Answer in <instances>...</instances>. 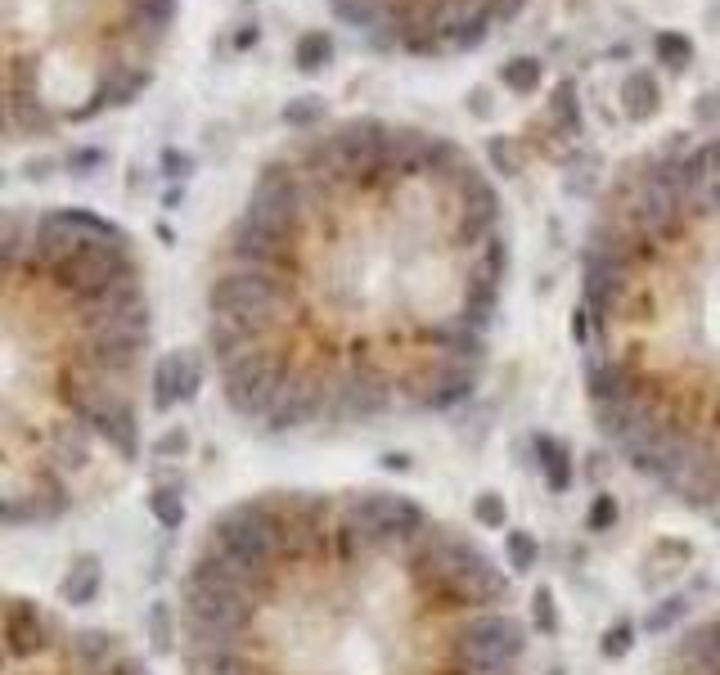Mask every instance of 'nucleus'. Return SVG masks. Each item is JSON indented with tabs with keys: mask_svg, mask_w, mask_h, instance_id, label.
<instances>
[{
	"mask_svg": "<svg viewBox=\"0 0 720 675\" xmlns=\"http://www.w3.org/2000/svg\"><path fill=\"white\" fill-rule=\"evenodd\" d=\"M329 63H333V32L306 27V32L293 41V68L306 72V77H315V72H324Z\"/></svg>",
	"mask_w": 720,
	"mask_h": 675,
	"instance_id": "9",
	"label": "nucleus"
},
{
	"mask_svg": "<svg viewBox=\"0 0 720 675\" xmlns=\"http://www.w3.org/2000/svg\"><path fill=\"white\" fill-rule=\"evenodd\" d=\"M545 117L567 135V140L581 135L585 113H581V99H576V81H558L554 95H549V104H545Z\"/></svg>",
	"mask_w": 720,
	"mask_h": 675,
	"instance_id": "11",
	"label": "nucleus"
},
{
	"mask_svg": "<svg viewBox=\"0 0 720 675\" xmlns=\"http://www.w3.org/2000/svg\"><path fill=\"white\" fill-rule=\"evenodd\" d=\"M468 113H473V117H491V113H495L491 90H486V86H473V90H468Z\"/></svg>",
	"mask_w": 720,
	"mask_h": 675,
	"instance_id": "27",
	"label": "nucleus"
},
{
	"mask_svg": "<svg viewBox=\"0 0 720 675\" xmlns=\"http://www.w3.org/2000/svg\"><path fill=\"white\" fill-rule=\"evenodd\" d=\"M144 626H149V644L153 653H176V639H180V621H176V603H149V617H144Z\"/></svg>",
	"mask_w": 720,
	"mask_h": 675,
	"instance_id": "15",
	"label": "nucleus"
},
{
	"mask_svg": "<svg viewBox=\"0 0 720 675\" xmlns=\"http://www.w3.org/2000/svg\"><path fill=\"white\" fill-rule=\"evenodd\" d=\"M104 162H108L104 149H95V144H72V153L63 158V167H68L72 176H95Z\"/></svg>",
	"mask_w": 720,
	"mask_h": 675,
	"instance_id": "22",
	"label": "nucleus"
},
{
	"mask_svg": "<svg viewBox=\"0 0 720 675\" xmlns=\"http://www.w3.org/2000/svg\"><path fill=\"white\" fill-rule=\"evenodd\" d=\"M621 522V504L617 495L599 491L590 504H585V531H594V536H603V531H612Z\"/></svg>",
	"mask_w": 720,
	"mask_h": 675,
	"instance_id": "19",
	"label": "nucleus"
},
{
	"mask_svg": "<svg viewBox=\"0 0 720 675\" xmlns=\"http://www.w3.org/2000/svg\"><path fill=\"white\" fill-rule=\"evenodd\" d=\"M630 648H635V626H630V621H612L599 639V653L608 657V662H621Z\"/></svg>",
	"mask_w": 720,
	"mask_h": 675,
	"instance_id": "20",
	"label": "nucleus"
},
{
	"mask_svg": "<svg viewBox=\"0 0 720 675\" xmlns=\"http://www.w3.org/2000/svg\"><path fill=\"white\" fill-rule=\"evenodd\" d=\"M684 617H689V594H666V599H657L653 608H648L644 630L648 635H666V630H675Z\"/></svg>",
	"mask_w": 720,
	"mask_h": 675,
	"instance_id": "17",
	"label": "nucleus"
},
{
	"mask_svg": "<svg viewBox=\"0 0 720 675\" xmlns=\"http://www.w3.org/2000/svg\"><path fill=\"white\" fill-rule=\"evenodd\" d=\"M383 468H387V473H410V455H405V450H387Z\"/></svg>",
	"mask_w": 720,
	"mask_h": 675,
	"instance_id": "30",
	"label": "nucleus"
},
{
	"mask_svg": "<svg viewBox=\"0 0 720 675\" xmlns=\"http://www.w3.org/2000/svg\"><path fill=\"white\" fill-rule=\"evenodd\" d=\"M99 590H104V558L95 549H81L59 581V603L63 608H86V603L99 599Z\"/></svg>",
	"mask_w": 720,
	"mask_h": 675,
	"instance_id": "7",
	"label": "nucleus"
},
{
	"mask_svg": "<svg viewBox=\"0 0 720 675\" xmlns=\"http://www.w3.org/2000/svg\"><path fill=\"white\" fill-rule=\"evenodd\" d=\"M0 675H153L117 630L77 621L68 608L0 594Z\"/></svg>",
	"mask_w": 720,
	"mask_h": 675,
	"instance_id": "3",
	"label": "nucleus"
},
{
	"mask_svg": "<svg viewBox=\"0 0 720 675\" xmlns=\"http://www.w3.org/2000/svg\"><path fill=\"white\" fill-rule=\"evenodd\" d=\"M162 176L189 180V176H194V153H185V149H162Z\"/></svg>",
	"mask_w": 720,
	"mask_h": 675,
	"instance_id": "26",
	"label": "nucleus"
},
{
	"mask_svg": "<svg viewBox=\"0 0 720 675\" xmlns=\"http://www.w3.org/2000/svg\"><path fill=\"white\" fill-rule=\"evenodd\" d=\"M504 279L482 162L428 126L342 117L270 153L216 239L207 360L243 428L329 437L347 392L396 396L369 351L401 374L446 324L491 333Z\"/></svg>",
	"mask_w": 720,
	"mask_h": 675,
	"instance_id": "1",
	"label": "nucleus"
},
{
	"mask_svg": "<svg viewBox=\"0 0 720 675\" xmlns=\"http://www.w3.org/2000/svg\"><path fill=\"white\" fill-rule=\"evenodd\" d=\"M693 126L720 131V90H707L702 99H693Z\"/></svg>",
	"mask_w": 720,
	"mask_h": 675,
	"instance_id": "25",
	"label": "nucleus"
},
{
	"mask_svg": "<svg viewBox=\"0 0 720 675\" xmlns=\"http://www.w3.org/2000/svg\"><path fill=\"white\" fill-rule=\"evenodd\" d=\"M693 36L689 32H680V27H662V32L653 36V59L662 63L666 72H684L693 63Z\"/></svg>",
	"mask_w": 720,
	"mask_h": 675,
	"instance_id": "14",
	"label": "nucleus"
},
{
	"mask_svg": "<svg viewBox=\"0 0 720 675\" xmlns=\"http://www.w3.org/2000/svg\"><path fill=\"white\" fill-rule=\"evenodd\" d=\"M531 450H536V468H540V477H545L549 495L572 491V450L563 446V437L536 432V437H531Z\"/></svg>",
	"mask_w": 720,
	"mask_h": 675,
	"instance_id": "8",
	"label": "nucleus"
},
{
	"mask_svg": "<svg viewBox=\"0 0 720 675\" xmlns=\"http://www.w3.org/2000/svg\"><path fill=\"white\" fill-rule=\"evenodd\" d=\"M473 522L482 531H509V509L500 491H477L473 495Z\"/></svg>",
	"mask_w": 720,
	"mask_h": 675,
	"instance_id": "18",
	"label": "nucleus"
},
{
	"mask_svg": "<svg viewBox=\"0 0 720 675\" xmlns=\"http://www.w3.org/2000/svg\"><path fill=\"white\" fill-rule=\"evenodd\" d=\"M54 167H59L54 158H32V162L23 167V176H27V180H50V176H54Z\"/></svg>",
	"mask_w": 720,
	"mask_h": 675,
	"instance_id": "28",
	"label": "nucleus"
},
{
	"mask_svg": "<svg viewBox=\"0 0 720 675\" xmlns=\"http://www.w3.org/2000/svg\"><path fill=\"white\" fill-rule=\"evenodd\" d=\"M180 455H189V428L171 423V428L153 441V459H180Z\"/></svg>",
	"mask_w": 720,
	"mask_h": 675,
	"instance_id": "24",
	"label": "nucleus"
},
{
	"mask_svg": "<svg viewBox=\"0 0 720 675\" xmlns=\"http://www.w3.org/2000/svg\"><path fill=\"white\" fill-rule=\"evenodd\" d=\"M324 5L374 50L450 59L491 41L527 9V0H324Z\"/></svg>",
	"mask_w": 720,
	"mask_h": 675,
	"instance_id": "4",
	"label": "nucleus"
},
{
	"mask_svg": "<svg viewBox=\"0 0 720 675\" xmlns=\"http://www.w3.org/2000/svg\"><path fill=\"white\" fill-rule=\"evenodd\" d=\"M144 509H149V518L158 522L162 531L185 527V491H180V482H158L144 495Z\"/></svg>",
	"mask_w": 720,
	"mask_h": 675,
	"instance_id": "10",
	"label": "nucleus"
},
{
	"mask_svg": "<svg viewBox=\"0 0 720 675\" xmlns=\"http://www.w3.org/2000/svg\"><path fill=\"white\" fill-rule=\"evenodd\" d=\"M531 626H536L540 635H554L558 630V599L549 585H540V590L531 594Z\"/></svg>",
	"mask_w": 720,
	"mask_h": 675,
	"instance_id": "21",
	"label": "nucleus"
},
{
	"mask_svg": "<svg viewBox=\"0 0 720 675\" xmlns=\"http://www.w3.org/2000/svg\"><path fill=\"white\" fill-rule=\"evenodd\" d=\"M500 86L522 99L536 95V90L545 86V63H540L536 54H513V59L500 63Z\"/></svg>",
	"mask_w": 720,
	"mask_h": 675,
	"instance_id": "12",
	"label": "nucleus"
},
{
	"mask_svg": "<svg viewBox=\"0 0 720 675\" xmlns=\"http://www.w3.org/2000/svg\"><path fill=\"white\" fill-rule=\"evenodd\" d=\"M486 158H491V171L513 176V171H518V149H513V135H495V140H486Z\"/></svg>",
	"mask_w": 720,
	"mask_h": 675,
	"instance_id": "23",
	"label": "nucleus"
},
{
	"mask_svg": "<svg viewBox=\"0 0 720 675\" xmlns=\"http://www.w3.org/2000/svg\"><path fill=\"white\" fill-rule=\"evenodd\" d=\"M617 104H621V117L635 126L653 122L662 113V81H657L653 68H630L617 86Z\"/></svg>",
	"mask_w": 720,
	"mask_h": 675,
	"instance_id": "6",
	"label": "nucleus"
},
{
	"mask_svg": "<svg viewBox=\"0 0 720 675\" xmlns=\"http://www.w3.org/2000/svg\"><path fill=\"white\" fill-rule=\"evenodd\" d=\"M279 122H284L293 135L320 131V126H329V104H324V95H297L279 108Z\"/></svg>",
	"mask_w": 720,
	"mask_h": 675,
	"instance_id": "13",
	"label": "nucleus"
},
{
	"mask_svg": "<svg viewBox=\"0 0 720 675\" xmlns=\"http://www.w3.org/2000/svg\"><path fill=\"white\" fill-rule=\"evenodd\" d=\"M257 41H261V27L257 23H243L239 32H234V50H252Z\"/></svg>",
	"mask_w": 720,
	"mask_h": 675,
	"instance_id": "29",
	"label": "nucleus"
},
{
	"mask_svg": "<svg viewBox=\"0 0 720 675\" xmlns=\"http://www.w3.org/2000/svg\"><path fill=\"white\" fill-rule=\"evenodd\" d=\"M207 383V356L194 347L162 351L149 369V405L158 414H171L176 405H189Z\"/></svg>",
	"mask_w": 720,
	"mask_h": 675,
	"instance_id": "5",
	"label": "nucleus"
},
{
	"mask_svg": "<svg viewBox=\"0 0 720 675\" xmlns=\"http://www.w3.org/2000/svg\"><path fill=\"white\" fill-rule=\"evenodd\" d=\"M0 180H5V171H0Z\"/></svg>",
	"mask_w": 720,
	"mask_h": 675,
	"instance_id": "31",
	"label": "nucleus"
},
{
	"mask_svg": "<svg viewBox=\"0 0 720 675\" xmlns=\"http://www.w3.org/2000/svg\"><path fill=\"white\" fill-rule=\"evenodd\" d=\"M149 347L122 225L90 207L0 212V531L54 527L135 464Z\"/></svg>",
	"mask_w": 720,
	"mask_h": 675,
	"instance_id": "2",
	"label": "nucleus"
},
{
	"mask_svg": "<svg viewBox=\"0 0 720 675\" xmlns=\"http://www.w3.org/2000/svg\"><path fill=\"white\" fill-rule=\"evenodd\" d=\"M504 563H509V572H531V567L540 563V540L531 536L527 527H509L504 531Z\"/></svg>",
	"mask_w": 720,
	"mask_h": 675,
	"instance_id": "16",
	"label": "nucleus"
}]
</instances>
